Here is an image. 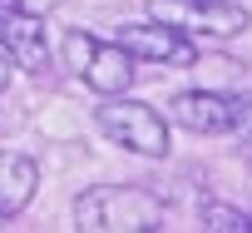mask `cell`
<instances>
[{
    "label": "cell",
    "instance_id": "6da1fadb",
    "mask_svg": "<svg viewBox=\"0 0 252 233\" xmlns=\"http://www.w3.org/2000/svg\"><path fill=\"white\" fill-rule=\"evenodd\" d=\"M163 198L139 184H99L74 198V223L89 233H154L163 228Z\"/></svg>",
    "mask_w": 252,
    "mask_h": 233
},
{
    "label": "cell",
    "instance_id": "7a4b0ae2",
    "mask_svg": "<svg viewBox=\"0 0 252 233\" xmlns=\"http://www.w3.org/2000/svg\"><path fill=\"white\" fill-rule=\"evenodd\" d=\"M94 124L104 139H114L129 154H144V159H168V149H173L168 114H158L154 104L129 99V94H109V104L94 109Z\"/></svg>",
    "mask_w": 252,
    "mask_h": 233
},
{
    "label": "cell",
    "instance_id": "3957f363",
    "mask_svg": "<svg viewBox=\"0 0 252 233\" xmlns=\"http://www.w3.org/2000/svg\"><path fill=\"white\" fill-rule=\"evenodd\" d=\"M149 20H163L193 40H232L252 25L237 0H149Z\"/></svg>",
    "mask_w": 252,
    "mask_h": 233
},
{
    "label": "cell",
    "instance_id": "277c9868",
    "mask_svg": "<svg viewBox=\"0 0 252 233\" xmlns=\"http://www.w3.org/2000/svg\"><path fill=\"white\" fill-rule=\"evenodd\" d=\"M168 119L188 134H242L252 124V99L222 89H178L168 99Z\"/></svg>",
    "mask_w": 252,
    "mask_h": 233
},
{
    "label": "cell",
    "instance_id": "5b68a950",
    "mask_svg": "<svg viewBox=\"0 0 252 233\" xmlns=\"http://www.w3.org/2000/svg\"><path fill=\"white\" fill-rule=\"evenodd\" d=\"M0 50H5L10 65H20L25 75H50V65H55L45 15L25 10L20 0H0Z\"/></svg>",
    "mask_w": 252,
    "mask_h": 233
},
{
    "label": "cell",
    "instance_id": "8992f818",
    "mask_svg": "<svg viewBox=\"0 0 252 233\" xmlns=\"http://www.w3.org/2000/svg\"><path fill=\"white\" fill-rule=\"evenodd\" d=\"M119 45L144 65H168V70H193L198 65V45L193 35L163 25V20H139V25H119Z\"/></svg>",
    "mask_w": 252,
    "mask_h": 233
},
{
    "label": "cell",
    "instance_id": "52a82bcc",
    "mask_svg": "<svg viewBox=\"0 0 252 233\" xmlns=\"http://www.w3.org/2000/svg\"><path fill=\"white\" fill-rule=\"evenodd\" d=\"M79 79L94 89V94H129V84H134V55L124 50L119 40H94L89 45V55H84V65H79Z\"/></svg>",
    "mask_w": 252,
    "mask_h": 233
},
{
    "label": "cell",
    "instance_id": "ba28073f",
    "mask_svg": "<svg viewBox=\"0 0 252 233\" xmlns=\"http://www.w3.org/2000/svg\"><path fill=\"white\" fill-rule=\"evenodd\" d=\"M35 189H40V164L20 149H0V218L25 213Z\"/></svg>",
    "mask_w": 252,
    "mask_h": 233
},
{
    "label": "cell",
    "instance_id": "9c48e42d",
    "mask_svg": "<svg viewBox=\"0 0 252 233\" xmlns=\"http://www.w3.org/2000/svg\"><path fill=\"white\" fill-rule=\"evenodd\" d=\"M203 228L213 233H252V208H232V203H203L198 208Z\"/></svg>",
    "mask_w": 252,
    "mask_h": 233
},
{
    "label": "cell",
    "instance_id": "30bf717a",
    "mask_svg": "<svg viewBox=\"0 0 252 233\" xmlns=\"http://www.w3.org/2000/svg\"><path fill=\"white\" fill-rule=\"evenodd\" d=\"M20 5H25V10H35V15H50L55 5H64V0H20Z\"/></svg>",
    "mask_w": 252,
    "mask_h": 233
},
{
    "label": "cell",
    "instance_id": "8fae6325",
    "mask_svg": "<svg viewBox=\"0 0 252 233\" xmlns=\"http://www.w3.org/2000/svg\"><path fill=\"white\" fill-rule=\"evenodd\" d=\"M5 89H10V55L0 50V94H5Z\"/></svg>",
    "mask_w": 252,
    "mask_h": 233
},
{
    "label": "cell",
    "instance_id": "7c38bea8",
    "mask_svg": "<svg viewBox=\"0 0 252 233\" xmlns=\"http://www.w3.org/2000/svg\"><path fill=\"white\" fill-rule=\"evenodd\" d=\"M247 149H252V139H247Z\"/></svg>",
    "mask_w": 252,
    "mask_h": 233
}]
</instances>
